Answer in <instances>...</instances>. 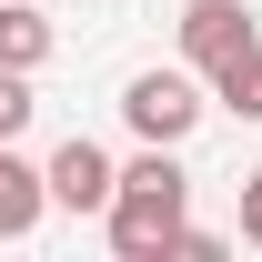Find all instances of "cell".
I'll return each instance as SVG.
<instances>
[{"instance_id": "8992f818", "label": "cell", "mask_w": 262, "mask_h": 262, "mask_svg": "<svg viewBox=\"0 0 262 262\" xmlns=\"http://www.w3.org/2000/svg\"><path fill=\"white\" fill-rule=\"evenodd\" d=\"M51 40H61V31H51L40 0H0V61H10V71H40V61H51Z\"/></svg>"}, {"instance_id": "3957f363", "label": "cell", "mask_w": 262, "mask_h": 262, "mask_svg": "<svg viewBox=\"0 0 262 262\" xmlns=\"http://www.w3.org/2000/svg\"><path fill=\"white\" fill-rule=\"evenodd\" d=\"M40 182H51V212H71V222H81V212H101V202H111V182H121V162L101 151L91 131H71L61 151L40 162Z\"/></svg>"}, {"instance_id": "30bf717a", "label": "cell", "mask_w": 262, "mask_h": 262, "mask_svg": "<svg viewBox=\"0 0 262 262\" xmlns=\"http://www.w3.org/2000/svg\"><path fill=\"white\" fill-rule=\"evenodd\" d=\"M232 242L262 252V171H242V222H232Z\"/></svg>"}, {"instance_id": "5b68a950", "label": "cell", "mask_w": 262, "mask_h": 262, "mask_svg": "<svg viewBox=\"0 0 262 262\" xmlns=\"http://www.w3.org/2000/svg\"><path fill=\"white\" fill-rule=\"evenodd\" d=\"M40 212H51V182L40 162H20V141H0V242H31Z\"/></svg>"}, {"instance_id": "9c48e42d", "label": "cell", "mask_w": 262, "mask_h": 262, "mask_svg": "<svg viewBox=\"0 0 262 262\" xmlns=\"http://www.w3.org/2000/svg\"><path fill=\"white\" fill-rule=\"evenodd\" d=\"M222 252H232V242H222V232H202V222L171 232V262H222Z\"/></svg>"}, {"instance_id": "ba28073f", "label": "cell", "mask_w": 262, "mask_h": 262, "mask_svg": "<svg viewBox=\"0 0 262 262\" xmlns=\"http://www.w3.org/2000/svg\"><path fill=\"white\" fill-rule=\"evenodd\" d=\"M31 111H40V101H31V71L0 61V141H20V131H31Z\"/></svg>"}, {"instance_id": "52a82bcc", "label": "cell", "mask_w": 262, "mask_h": 262, "mask_svg": "<svg viewBox=\"0 0 262 262\" xmlns=\"http://www.w3.org/2000/svg\"><path fill=\"white\" fill-rule=\"evenodd\" d=\"M212 111H232V121H262V40H252V51H232V61L212 71Z\"/></svg>"}, {"instance_id": "6da1fadb", "label": "cell", "mask_w": 262, "mask_h": 262, "mask_svg": "<svg viewBox=\"0 0 262 262\" xmlns=\"http://www.w3.org/2000/svg\"><path fill=\"white\" fill-rule=\"evenodd\" d=\"M182 222H192V171L171 162V141H141V162H121V182L101 202V232L121 262H171Z\"/></svg>"}, {"instance_id": "7a4b0ae2", "label": "cell", "mask_w": 262, "mask_h": 262, "mask_svg": "<svg viewBox=\"0 0 262 262\" xmlns=\"http://www.w3.org/2000/svg\"><path fill=\"white\" fill-rule=\"evenodd\" d=\"M202 111H212V91H202V71L182 61V71H131L121 81V121H131V141H192L202 131Z\"/></svg>"}, {"instance_id": "277c9868", "label": "cell", "mask_w": 262, "mask_h": 262, "mask_svg": "<svg viewBox=\"0 0 262 262\" xmlns=\"http://www.w3.org/2000/svg\"><path fill=\"white\" fill-rule=\"evenodd\" d=\"M252 40H262V20L242 10V0H192V10H182V61H192L202 81H212L232 51H252Z\"/></svg>"}]
</instances>
